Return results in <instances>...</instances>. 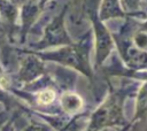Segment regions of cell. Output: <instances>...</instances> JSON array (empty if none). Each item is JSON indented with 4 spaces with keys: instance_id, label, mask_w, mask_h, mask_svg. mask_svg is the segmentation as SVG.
I'll list each match as a JSON object with an SVG mask.
<instances>
[]
</instances>
